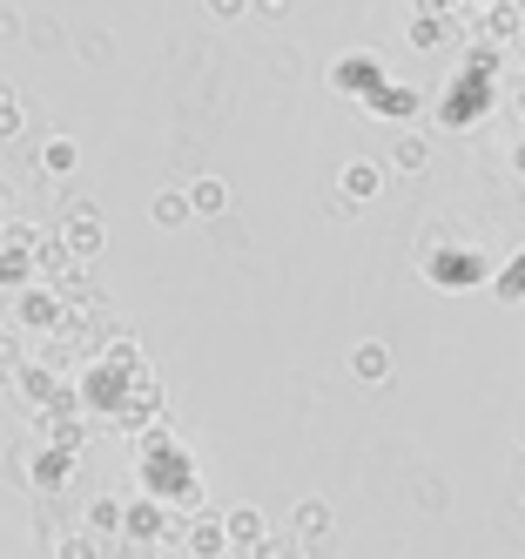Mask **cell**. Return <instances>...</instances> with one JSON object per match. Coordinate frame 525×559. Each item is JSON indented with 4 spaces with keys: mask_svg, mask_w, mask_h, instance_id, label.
Returning <instances> with one entry per match:
<instances>
[{
    "mask_svg": "<svg viewBox=\"0 0 525 559\" xmlns=\"http://www.w3.org/2000/svg\"><path fill=\"white\" fill-rule=\"evenodd\" d=\"M384 82H391V74H384V61H378L371 48H357V55H344V61L331 68V95H344V102H371Z\"/></svg>",
    "mask_w": 525,
    "mask_h": 559,
    "instance_id": "1",
    "label": "cell"
},
{
    "mask_svg": "<svg viewBox=\"0 0 525 559\" xmlns=\"http://www.w3.org/2000/svg\"><path fill=\"white\" fill-rule=\"evenodd\" d=\"M472 21H478V41H492V48H512L525 34V8H518V0H492V8L472 14Z\"/></svg>",
    "mask_w": 525,
    "mask_h": 559,
    "instance_id": "2",
    "label": "cell"
},
{
    "mask_svg": "<svg viewBox=\"0 0 525 559\" xmlns=\"http://www.w3.org/2000/svg\"><path fill=\"white\" fill-rule=\"evenodd\" d=\"M363 108H371V115H384V122H411V115L425 108V95L418 88H397V82H384L371 102H363Z\"/></svg>",
    "mask_w": 525,
    "mask_h": 559,
    "instance_id": "3",
    "label": "cell"
},
{
    "mask_svg": "<svg viewBox=\"0 0 525 559\" xmlns=\"http://www.w3.org/2000/svg\"><path fill=\"white\" fill-rule=\"evenodd\" d=\"M182 195H189V216H223V210H229V182H216V176L189 182Z\"/></svg>",
    "mask_w": 525,
    "mask_h": 559,
    "instance_id": "4",
    "label": "cell"
},
{
    "mask_svg": "<svg viewBox=\"0 0 525 559\" xmlns=\"http://www.w3.org/2000/svg\"><path fill=\"white\" fill-rule=\"evenodd\" d=\"M378 182H384V169L378 163H344V203H371V195H378Z\"/></svg>",
    "mask_w": 525,
    "mask_h": 559,
    "instance_id": "5",
    "label": "cell"
},
{
    "mask_svg": "<svg viewBox=\"0 0 525 559\" xmlns=\"http://www.w3.org/2000/svg\"><path fill=\"white\" fill-rule=\"evenodd\" d=\"M431 276L438 284H478L485 276V257L472 250V257H431Z\"/></svg>",
    "mask_w": 525,
    "mask_h": 559,
    "instance_id": "6",
    "label": "cell"
},
{
    "mask_svg": "<svg viewBox=\"0 0 525 559\" xmlns=\"http://www.w3.org/2000/svg\"><path fill=\"white\" fill-rule=\"evenodd\" d=\"M148 216H155L162 229H182V223H189V195H182V189H162L155 203H148Z\"/></svg>",
    "mask_w": 525,
    "mask_h": 559,
    "instance_id": "7",
    "label": "cell"
},
{
    "mask_svg": "<svg viewBox=\"0 0 525 559\" xmlns=\"http://www.w3.org/2000/svg\"><path fill=\"white\" fill-rule=\"evenodd\" d=\"M425 135H411V129H397V142H391V169H425Z\"/></svg>",
    "mask_w": 525,
    "mask_h": 559,
    "instance_id": "8",
    "label": "cell"
},
{
    "mask_svg": "<svg viewBox=\"0 0 525 559\" xmlns=\"http://www.w3.org/2000/svg\"><path fill=\"white\" fill-rule=\"evenodd\" d=\"M350 371H357V378H384V371H391V350H384V344H357V350H350Z\"/></svg>",
    "mask_w": 525,
    "mask_h": 559,
    "instance_id": "9",
    "label": "cell"
},
{
    "mask_svg": "<svg viewBox=\"0 0 525 559\" xmlns=\"http://www.w3.org/2000/svg\"><path fill=\"white\" fill-rule=\"evenodd\" d=\"M458 21H438V14H411V48H438Z\"/></svg>",
    "mask_w": 525,
    "mask_h": 559,
    "instance_id": "10",
    "label": "cell"
},
{
    "mask_svg": "<svg viewBox=\"0 0 525 559\" xmlns=\"http://www.w3.org/2000/svg\"><path fill=\"white\" fill-rule=\"evenodd\" d=\"M95 243H102L95 216H74V223H68V250H74V257H95Z\"/></svg>",
    "mask_w": 525,
    "mask_h": 559,
    "instance_id": "11",
    "label": "cell"
},
{
    "mask_svg": "<svg viewBox=\"0 0 525 559\" xmlns=\"http://www.w3.org/2000/svg\"><path fill=\"white\" fill-rule=\"evenodd\" d=\"M40 169H48V176H68V169H74V142H68V135H55L48 148H40Z\"/></svg>",
    "mask_w": 525,
    "mask_h": 559,
    "instance_id": "12",
    "label": "cell"
},
{
    "mask_svg": "<svg viewBox=\"0 0 525 559\" xmlns=\"http://www.w3.org/2000/svg\"><path fill=\"white\" fill-rule=\"evenodd\" d=\"M499 297H505V304H512V297H525V257H518V263L499 276Z\"/></svg>",
    "mask_w": 525,
    "mask_h": 559,
    "instance_id": "13",
    "label": "cell"
},
{
    "mask_svg": "<svg viewBox=\"0 0 525 559\" xmlns=\"http://www.w3.org/2000/svg\"><path fill=\"white\" fill-rule=\"evenodd\" d=\"M210 14L216 21H242V14H250V0H210Z\"/></svg>",
    "mask_w": 525,
    "mask_h": 559,
    "instance_id": "14",
    "label": "cell"
},
{
    "mask_svg": "<svg viewBox=\"0 0 525 559\" xmlns=\"http://www.w3.org/2000/svg\"><path fill=\"white\" fill-rule=\"evenodd\" d=\"M14 34H21V14H14V8H0V41H14Z\"/></svg>",
    "mask_w": 525,
    "mask_h": 559,
    "instance_id": "15",
    "label": "cell"
},
{
    "mask_svg": "<svg viewBox=\"0 0 525 559\" xmlns=\"http://www.w3.org/2000/svg\"><path fill=\"white\" fill-rule=\"evenodd\" d=\"M14 122H21V108H14V102H8V95H0V135H8V129H14Z\"/></svg>",
    "mask_w": 525,
    "mask_h": 559,
    "instance_id": "16",
    "label": "cell"
},
{
    "mask_svg": "<svg viewBox=\"0 0 525 559\" xmlns=\"http://www.w3.org/2000/svg\"><path fill=\"white\" fill-rule=\"evenodd\" d=\"M512 169H518V176H525V142H512Z\"/></svg>",
    "mask_w": 525,
    "mask_h": 559,
    "instance_id": "17",
    "label": "cell"
},
{
    "mask_svg": "<svg viewBox=\"0 0 525 559\" xmlns=\"http://www.w3.org/2000/svg\"><path fill=\"white\" fill-rule=\"evenodd\" d=\"M512 61H518V68H525V34H518V41H512Z\"/></svg>",
    "mask_w": 525,
    "mask_h": 559,
    "instance_id": "18",
    "label": "cell"
},
{
    "mask_svg": "<svg viewBox=\"0 0 525 559\" xmlns=\"http://www.w3.org/2000/svg\"><path fill=\"white\" fill-rule=\"evenodd\" d=\"M485 8H492V0H465V14H485Z\"/></svg>",
    "mask_w": 525,
    "mask_h": 559,
    "instance_id": "19",
    "label": "cell"
},
{
    "mask_svg": "<svg viewBox=\"0 0 525 559\" xmlns=\"http://www.w3.org/2000/svg\"><path fill=\"white\" fill-rule=\"evenodd\" d=\"M263 8H290V0H263Z\"/></svg>",
    "mask_w": 525,
    "mask_h": 559,
    "instance_id": "20",
    "label": "cell"
}]
</instances>
